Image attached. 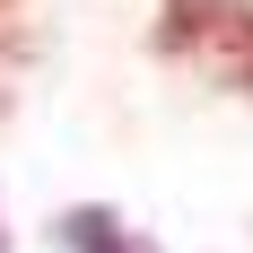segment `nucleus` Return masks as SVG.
I'll return each mask as SVG.
<instances>
[{
  "instance_id": "obj_3",
  "label": "nucleus",
  "mask_w": 253,
  "mask_h": 253,
  "mask_svg": "<svg viewBox=\"0 0 253 253\" xmlns=\"http://www.w3.org/2000/svg\"><path fill=\"white\" fill-rule=\"evenodd\" d=\"M0 253H9V245H0Z\"/></svg>"
},
{
  "instance_id": "obj_2",
  "label": "nucleus",
  "mask_w": 253,
  "mask_h": 253,
  "mask_svg": "<svg viewBox=\"0 0 253 253\" xmlns=\"http://www.w3.org/2000/svg\"><path fill=\"white\" fill-rule=\"evenodd\" d=\"M61 245L70 253H149L140 236H123V218H105V210H70L61 218Z\"/></svg>"
},
{
  "instance_id": "obj_1",
  "label": "nucleus",
  "mask_w": 253,
  "mask_h": 253,
  "mask_svg": "<svg viewBox=\"0 0 253 253\" xmlns=\"http://www.w3.org/2000/svg\"><path fill=\"white\" fill-rule=\"evenodd\" d=\"M157 44L210 61V70L236 79V87H253V0H166Z\"/></svg>"
}]
</instances>
